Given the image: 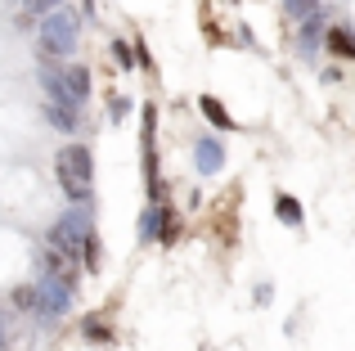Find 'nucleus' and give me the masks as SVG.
Instances as JSON below:
<instances>
[{"mask_svg": "<svg viewBox=\"0 0 355 351\" xmlns=\"http://www.w3.org/2000/svg\"><path fill=\"white\" fill-rule=\"evenodd\" d=\"M54 180H59L68 203H95V153L90 144L68 140L54 153Z\"/></svg>", "mask_w": 355, "mask_h": 351, "instance_id": "obj_1", "label": "nucleus"}, {"mask_svg": "<svg viewBox=\"0 0 355 351\" xmlns=\"http://www.w3.org/2000/svg\"><path fill=\"white\" fill-rule=\"evenodd\" d=\"M95 230V203H72L63 216H54V225L45 230V243L54 248V252L63 257V262H72V257H81V239Z\"/></svg>", "mask_w": 355, "mask_h": 351, "instance_id": "obj_2", "label": "nucleus"}, {"mask_svg": "<svg viewBox=\"0 0 355 351\" xmlns=\"http://www.w3.org/2000/svg\"><path fill=\"white\" fill-rule=\"evenodd\" d=\"M36 32H41V54H50V59H72L77 45H81V18L72 14L68 5H54L50 14H41Z\"/></svg>", "mask_w": 355, "mask_h": 351, "instance_id": "obj_3", "label": "nucleus"}, {"mask_svg": "<svg viewBox=\"0 0 355 351\" xmlns=\"http://www.w3.org/2000/svg\"><path fill=\"white\" fill-rule=\"evenodd\" d=\"M41 289V320H63L72 311V298H77V275L63 266V271H45L36 280Z\"/></svg>", "mask_w": 355, "mask_h": 351, "instance_id": "obj_4", "label": "nucleus"}, {"mask_svg": "<svg viewBox=\"0 0 355 351\" xmlns=\"http://www.w3.org/2000/svg\"><path fill=\"white\" fill-rule=\"evenodd\" d=\"M139 149H144V180H162L157 167V104H139Z\"/></svg>", "mask_w": 355, "mask_h": 351, "instance_id": "obj_5", "label": "nucleus"}, {"mask_svg": "<svg viewBox=\"0 0 355 351\" xmlns=\"http://www.w3.org/2000/svg\"><path fill=\"white\" fill-rule=\"evenodd\" d=\"M220 167H225V144H220L216 135H198V140H193V171L216 176Z\"/></svg>", "mask_w": 355, "mask_h": 351, "instance_id": "obj_6", "label": "nucleus"}, {"mask_svg": "<svg viewBox=\"0 0 355 351\" xmlns=\"http://www.w3.org/2000/svg\"><path fill=\"white\" fill-rule=\"evenodd\" d=\"M63 81H68V95L77 108L90 104V95H95V81H90V68H81V63H63Z\"/></svg>", "mask_w": 355, "mask_h": 351, "instance_id": "obj_7", "label": "nucleus"}, {"mask_svg": "<svg viewBox=\"0 0 355 351\" xmlns=\"http://www.w3.org/2000/svg\"><path fill=\"white\" fill-rule=\"evenodd\" d=\"M324 45H329L333 59L355 63V32H351L347 23H329V27H324Z\"/></svg>", "mask_w": 355, "mask_h": 351, "instance_id": "obj_8", "label": "nucleus"}, {"mask_svg": "<svg viewBox=\"0 0 355 351\" xmlns=\"http://www.w3.org/2000/svg\"><path fill=\"white\" fill-rule=\"evenodd\" d=\"M45 122H50L59 135H72V131H81L86 117H81L77 104H50V99H45Z\"/></svg>", "mask_w": 355, "mask_h": 351, "instance_id": "obj_9", "label": "nucleus"}, {"mask_svg": "<svg viewBox=\"0 0 355 351\" xmlns=\"http://www.w3.org/2000/svg\"><path fill=\"white\" fill-rule=\"evenodd\" d=\"M198 113L207 117V122L216 126V131H234V117H230V108L220 104L216 95H198Z\"/></svg>", "mask_w": 355, "mask_h": 351, "instance_id": "obj_10", "label": "nucleus"}, {"mask_svg": "<svg viewBox=\"0 0 355 351\" xmlns=\"http://www.w3.org/2000/svg\"><path fill=\"white\" fill-rule=\"evenodd\" d=\"M324 27H329V18H324V9H311V14L302 18V50L311 54L315 45L324 41Z\"/></svg>", "mask_w": 355, "mask_h": 351, "instance_id": "obj_11", "label": "nucleus"}, {"mask_svg": "<svg viewBox=\"0 0 355 351\" xmlns=\"http://www.w3.org/2000/svg\"><path fill=\"white\" fill-rule=\"evenodd\" d=\"M9 302H14V311L41 320V289H36V284H18V289L9 293Z\"/></svg>", "mask_w": 355, "mask_h": 351, "instance_id": "obj_12", "label": "nucleus"}, {"mask_svg": "<svg viewBox=\"0 0 355 351\" xmlns=\"http://www.w3.org/2000/svg\"><path fill=\"white\" fill-rule=\"evenodd\" d=\"M275 216L284 221L288 230H302V221H306V212H302V203L293 198V194H275Z\"/></svg>", "mask_w": 355, "mask_h": 351, "instance_id": "obj_13", "label": "nucleus"}, {"mask_svg": "<svg viewBox=\"0 0 355 351\" xmlns=\"http://www.w3.org/2000/svg\"><path fill=\"white\" fill-rule=\"evenodd\" d=\"M175 239H180V221H175L171 203H157V243H162V248H171Z\"/></svg>", "mask_w": 355, "mask_h": 351, "instance_id": "obj_14", "label": "nucleus"}, {"mask_svg": "<svg viewBox=\"0 0 355 351\" xmlns=\"http://www.w3.org/2000/svg\"><path fill=\"white\" fill-rule=\"evenodd\" d=\"M81 266H86L90 275H99V266H104V248H99V234H95V230L81 239Z\"/></svg>", "mask_w": 355, "mask_h": 351, "instance_id": "obj_15", "label": "nucleus"}, {"mask_svg": "<svg viewBox=\"0 0 355 351\" xmlns=\"http://www.w3.org/2000/svg\"><path fill=\"white\" fill-rule=\"evenodd\" d=\"M81 334H86L90 343H104V347L113 343V329H108V325H104L99 316H86V320H81Z\"/></svg>", "mask_w": 355, "mask_h": 351, "instance_id": "obj_16", "label": "nucleus"}, {"mask_svg": "<svg viewBox=\"0 0 355 351\" xmlns=\"http://www.w3.org/2000/svg\"><path fill=\"white\" fill-rule=\"evenodd\" d=\"M139 243H157V203L139 212Z\"/></svg>", "mask_w": 355, "mask_h": 351, "instance_id": "obj_17", "label": "nucleus"}, {"mask_svg": "<svg viewBox=\"0 0 355 351\" xmlns=\"http://www.w3.org/2000/svg\"><path fill=\"white\" fill-rule=\"evenodd\" d=\"M108 50H113V59H117V68H121V72L135 68V45H130V41H121V36H117V41L108 45Z\"/></svg>", "mask_w": 355, "mask_h": 351, "instance_id": "obj_18", "label": "nucleus"}, {"mask_svg": "<svg viewBox=\"0 0 355 351\" xmlns=\"http://www.w3.org/2000/svg\"><path fill=\"white\" fill-rule=\"evenodd\" d=\"M279 5H284L288 18H306L311 9H320V0H279Z\"/></svg>", "mask_w": 355, "mask_h": 351, "instance_id": "obj_19", "label": "nucleus"}, {"mask_svg": "<svg viewBox=\"0 0 355 351\" xmlns=\"http://www.w3.org/2000/svg\"><path fill=\"white\" fill-rule=\"evenodd\" d=\"M135 68H139V72H153V59H148V45L139 41V36H135Z\"/></svg>", "mask_w": 355, "mask_h": 351, "instance_id": "obj_20", "label": "nucleus"}, {"mask_svg": "<svg viewBox=\"0 0 355 351\" xmlns=\"http://www.w3.org/2000/svg\"><path fill=\"white\" fill-rule=\"evenodd\" d=\"M54 5H63V0H23V9H27V14H36V18H41V14H50Z\"/></svg>", "mask_w": 355, "mask_h": 351, "instance_id": "obj_21", "label": "nucleus"}, {"mask_svg": "<svg viewBox=\"0 0 355 351\" xmlns=\"http://www.w3.org/2000/svg\"><path fill=\"white\" fill-rule=\"evenodd\" d=\"M126 113H130V99H121V95H117L113 104H108V117H113V122H121Z\"/></svg>", "mask_w": 355, "mask_h": 351, "instance_id": "obj_22", "label": "nucleus"}, {"mask_svg": "<svg viewBox=\"0 0 355 351\" xmlns=\"http://www.w3.org/2000/svg\"><path fill=\"white\" fill-rule=\"evenodd\" d=\"M14 32H36V14H27V9H23V14L14 18Z\"/></svg>", "mask_w": 355, "mask_h": 351, "instance_id": "obj_23", "label": "nucleus"}, {"mask_svg": "<svg viewBox=\"0 0 355 351\" xmlns=\"http://www.w3.org/2000/svg\"><path fill=\"white\" fill-rule=\"evenodd\" d=\"M0 351H9V320H5V311H0Z\"/></svg>", "mask_w": 355, "mask_h": 351, "instance_id": "obj_24", "label": "nucleus"}, {"mask_svg": "<svg viewBox=\"0 0 355 351\" xmlns=\"http://www.w3.org/2000/svg\"><path fill=\"white\" fill-rule=\"evenodd\" d=\"M81 14H86V18H95V0H81Z\"/></svg>", "mask_w": 355, "mask_h": 351, "instance_id": "obj_25", "label": "nucleus"}]
</instances>
